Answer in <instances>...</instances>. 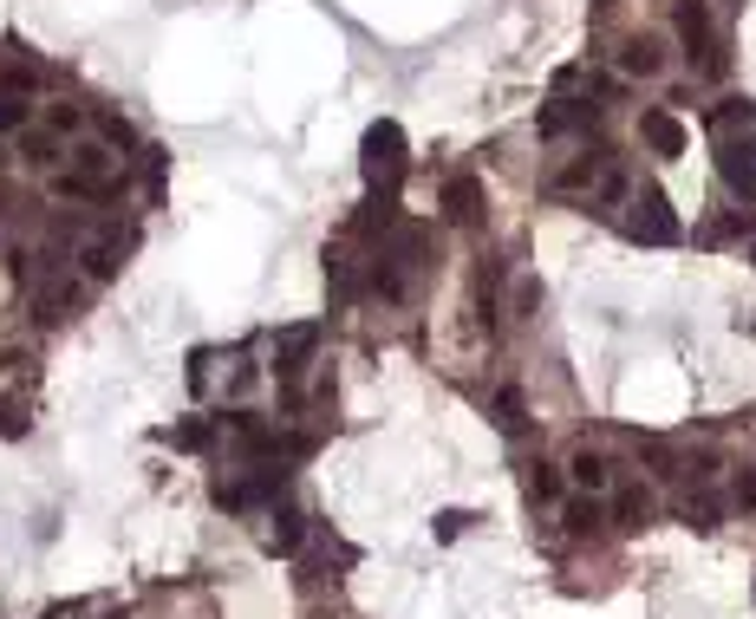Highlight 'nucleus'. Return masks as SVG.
Masks as SVG:
<instances>
[{
    "instance_id": "nucleus-1",
    "label": "nucleus",
    "mask_w": 756,
    "mask_h": 619,
    "mask_svg": "<svg viewBox=\"0 0 756 619\" xmlns=\"http://www.w3.org/2000/svg\"><path fill=\"white\" fill-rule=\"evenodd\" d=\"M359 170H365L372 189L398 196V183H405V170H411V150H405V131H398L392 117H379V124L365 131V144H359Z\"/></svg>"
},
{
    "instance_id": "nucleus-2",
    "label": "nucleus",
    "mask_w": 756,
    "mask_h": 619,
    "mask_svg": "<svg viewBox=\"0 0 756 619\" xmlns=\"http://www.w3.org/2000/svg\"><path fill=\"white\" fill-rule=\"evenodd\" d=\"M620 228H627L633 242H646V248H666V242H679V235H685L659 183H640V189H627V215H620Z\"/></svg>"
},
{
    "instance_id": "nucleus-3",
    "label": "nucleus",
    "mask_w": 756,
    "mask_h": 619,
    "mask_svg": "<svg viewBox=\"0 0 756 619\" xmlns=\"http://www.w3.org/2000/svg\"><path fill=\"white\" fill-rule=\"evenodd\" d=\"M679 39H685L692 65H698L705 78L724 72V46H718V26H711V7H705V0H679Z\"/></svg>"
},
{
    "instance_id": "nucleus-4",
    "label": "nucleus",
    "mask_w": 756,
    "mask_h": 619,
    "mask_svg": "<svg viewBox=\"0 0 756 619\" xmlns=\"http://www.w3.org/2000/svg\"><path fill=\"white\" fill-rule=\"evenodd\" d=\"M281 490H287V470H281V463H255V476L215 483V503H222V509H255V503H274Z\"/></svg>"
},
{
    "instance_id": "nucleus-5",
    "label": "nucleus",
    "mask_w": 756,
    "mask_h": 619,
    "mask_svg": "<svg viewBox=\"0 0 756 619\" xmlns=\"http://www.w3.org/2000/svg\"><path fill=\"white\" fill-rule=\"evenodd\" d=\"M718 176H724L744 202H756V131H744V137H718Z\"/></svg>"
},
{
    "instance_id": "nucleus-6",
    "label": "nucleus",
    "mask_w": 756,
    "mask_h": 619,
    "mask_svg": "<svg viewBox=\"0 0 756 619\" xmlns=\"http://www.w3.org/2000/svg\"><path fill=\"white\" fill-rule=\"evenodd\" d=\"M483 209H489V189H483V176H450V183H444V215H450V222L476 228V222H483Z\"/></svg>"
},
{
    "instance_id": "nucleus-7",
    "label": "nucleus",
    "mask_w": 756,
    "mask_h": 619,
    "mask_svg": "<svg viewBox=\"0 0 756 619\" xmlns=\"http://www.w3.org/2000/svg\"><path fill=\"white\" fill-rule=\"evenodd\" d=\"M535 124H542V137H568V131H594V124H600V104H587V98H555V104H548V111H542Z\"/></svg>"
},
{
    "instance_id": "nucleus-8",
    "label": "nucleus",
    "mask_w": 756,
    "mask_h": 619,
    "mask_svg": "<svg viewBox=\"0 0 756 619\" xmlns=\"http://www.w3.org/2000/svg\"><path fill=\"white\" fill-rule=\"evenodd\" d=\"M326 287H333V300H352L372 287V268H359L352 248H326Z\"/></svg>"
},
{
    "instance_id": "nucleus-9",
    "label": "nucleus",
    "mask_w": 756,
    "mask_h": 619,
    "mask_svg": "<svg viewBox=\"0 0 756 619\" xmlns=\"http://www.w3.org/2000/svg\"><path fill=\"white\" fill-rule=\"evenodd\" d=\"M313 346H320V326H287V333L274 339V372H281V379H294V372L313 359Z\"/></svg>"
},
{
    "instance_id": "nucleus-10",
    "label": "nucleus",
    "mask_w": 756,
    "mask_h": 619,
    "mask_svg": "<svg viewBox=\"0 0 756 619\" xmlns=\"http://www.w3.org/2000/svg\"><path fill=\"white\" fill-rule=\"evenodd\" d=\"M653 516H659V503H653V490H640V483H627V490L614 496V522H620L627 535H640V529H653Z\"/></svg>"
},
{
    "instance_id": "nucleus-11",
    "label": "nucleus",
    "mask_w": 756,
    "mask_h": 619,
    "mask_svg": "<svg viewBox=\"0 0 756 619\" xmlns=\"http://www.w3.org/2000/svg\"><path fill=\"white\" fill-rule=\"evenodd\" d=\"M640 137H646L659 157H679V150H685V124H679L672 111H646V117H640Z\"/></svg>"
},
{
    "instance_id": "nucleus-12",
    "label": "nucleus",
    "mask_w": 756,
    "mask_h": 619,
    "mask_svg": "<svg viewBox=\"0 0 756 619\" xmlns=\"http://www.w3.org/2000/svg\"><path fill=\"white\" fill-rule=\"evenodd\" d=\"M756 131V98H724L711 104V137H744Z\"/></svg>"
},
{
    "instance_id": "nucleus-13",
    "label": "nucleus",
    "mask_w": 756,
    "mask_h": 619,
    "mask_svg": "<svg viewBox=\"0 0 756 619\" xmlns=\"http://www.w3.org/2000/svg\"><path fill=\"white\" fill-rule=\"evenodd\" d=\"M489 418H496V431H503V437H522V431H529V405H522V392H516V385H503V392L489 398Z\"/></svg>"
},
{
    "instance_id": "nucleus-14",
    "label": "nucleus",
    "mask_w": 756,
    "mask_h": 619,
    "mask_svg": "<svg viewBox=\"0 0 756 619\" xmlns=\"http://www.w3.org/2000/svg\"><path fill=\"white\" fill-rule=\"evenodd\" d=\"M163 437H170V450H209V444L222 437V418H183V424H170Z\"/></svg>"
},
{
    "instance_id": "nucleus-15",
    "label": "nucleus",
    "mask_w": 756,
    "mask_h": 619,
    "mask_svg": "<svg viewBox=\"0 0 756 619\" xmlns=\"http://www.w3.org/2000/svg\"><path fill=\"white\" fill-rule=\"evenodd\" d=\"M117 268H124V242H117V235H98V242L85 248V274H91V281H111Z\"/></svg>"
},
{
    "instance_id": "nucleus-16",
    "label": "nucleus",
    "mask_w": 756,
    "mask_h": 619,
    "mask_svg": "<svg viewBox=\"0 0 756 619\" xmlns=\"http://www.w3.org/2000/svg\"><path fill=\"white\" fill-rule=\"evenodd\" d=\"M568 476H574V483H581V490H587V496H600V490H607V457H600V450H587V444H581V450H574V457H568Z\"/></svg>"
},
{
    "instance_id": "nucleus-17",
    "label": "nucleus",
    "mask_w": 756,
    "mask_h": 619,
    "mask_svg": "<svg viewBox=\"0 0 756 619\" xmlns=\"http://www.w3.org/2000/svg\"><path fill=\"white\" fill-rule=\"evenodd\" d=\"M522 496H529V503H555V496H561V470L542 463V457L522 463Z\"/></svg>"
},
{
    "instance_id": "nucleus-18",
    "label": "nucleus",
    "mask_w": 756,
    "mask_h": 619,
    "mask_svg": "<svg viewBox=\"0 0 756 619\" xmlns=\"http://www.w3.org/2000/svg\"><path fill=\"white\" fill-rule=\"evenodd\" d=\"M300 542H307V516H300V509H281L274 529H268V555H294Z\"/></svg>"
},
{
    "instance_id": "nucleus-19",
    "label": "nucleus",
    "mask_w": 756,
    "mask_h": 619,
    "mask_svg": "<svg viewBox=\"0 0 756 619\" xmlns=\"http://www.w3.org/2000/svg\"><path fill=\"white\" fill-rule=\"evenodd\" d=\"M600 176H607V150H594V157L568 163V170L555 176V189H600Z\"/></svg>"
},
{
    "instance_id": "nucleus-20",
    "label": "nucleus",
    "mask_w": 756,
    "mask_h": 619,
    "mask_svg": "<svg viewBox=\"0 0 756 619\" xmlns=\"http://www.w3.org/2000/svg\"><path fill=\"white\" fill-rule=\"evenodd\" d=\"M679 516H685V522H692V529H705V535H711V529H718V522H724V503H718V496H711V490H705V483H698V490H692V496H685V509H679Z\"/></svg>"
},
{
    "instance_id": "nucleus-21",
    "label": "nucleus",
    "mask_w": 756,
    "mask_h": 619,
    "mask_svg": "<svg viewBox=\"0 0 756 619\" xmlns=\"http://www.w3.org/2000/svg\"><path fill=\"white\" fill-rule=\"evenodd\" d=\"M620 72L653 78V72H659V39H627V46H620Z\"/></svg>"
},
{
    "instance_id": "nucleus-22",
    "label": "nucleus",
    "mask_w": 756,
    "mask_h": 619,
    "mask_svg": "<svg viewBox=\"0 0 756 619\" xmlns=\"http://www.w3.org/2000/svg\"><path fill=\"white\" fill-rule=\"evenodd\" d=\"M65 313H72V287H46V294L33 300V320H39V326H59Z\"/></svg>"
},
{
    "instance_id": "nucleus-23",
    "label": "nucleus",
    "mask_w": 756,
    "mask_h": 619,
    "mask_svg": "<svg viewBox=\"0 0 756 619\" xmlns=\"http://www.w3.org/2000/svg\"><path fill=\"white\" fill-rule=\"evenodd\" d=\"M600 522H607V509H600L594 496H574V503H568V529H574V535H594Z\"/></svg>"
},
{
    "instance_id": "nucleus-24",
    "label": "nucleus",
    "mask_w": 756,
    "mask_h": 619,
    "mask_svg": "<svg viewBox=\"0 0 756 619\" xmlns=\"http://www.w3.org/2000/svg\"><path fill=\"white\" fill-rule=\"evenodd\" d=\"M26 117H33V111H26V98H20V91H0V137H7V131H20Z\"/></svg>"
},
{
    "instance_id": "nucleus-25",
    "label": "nucleus",
    "mask_w": 756,
    "mask_h": 619,
    "mask_svg": "<svg viewBox=\"0 0 756 619\" xmlns=\"http://www.w3.org/2000/svg\"><path fill=\"white\" fill-rule=\"evenodd\" d=\"M731 503H738V509H756V463H738V476H731Z\"/></svg>"
},
{
    "instance_id": "nucleus-26",
    "label": "nucleus",
    "mask_w": 756,
    "mask_h": 619,
    "mask_svg": "<svg viewBox=\"0 0 756 619\" xmlns=\"http://www.w3.org/2000/svg\"><path fill=\"white\" fill-rule=\"evenodd\" d=\"M470 522H476V516H463V509H444V516H437V542H457Z\"/></svg>"
},
{
    "instance_id": "nucleus-27",
    "label": "nucleus",
    "mask_w": 756,
    "mask_h": 619,
    "mask_svg": "<svg viewBox=\"0 0 756 619\" xmlns=\"http://www.w3.org/2000/svg\"><path fill=\"white\" fill-rule=\"evenodd\" d=\"M98 131H104V144H131V124H124L117 111H104V117H98Z\"/></svg>"
},
{
    "instance_id": "nucleus-28",
    "label": "nucleus",
    "mask_w": 756,
    "mask_h": 619,
    "mask_svg": "<svg viewBox=\"0 0 756 619\" xmlns=\"http://www.w3.org/2000/svg\"><path fill=\"white\" fill-rule=\"evenodd\" d=\"M542 307V281H516V313H535Z\"/></svg>"
},
{
    "instance_id": "nucleus-29",
    "label": "nucleus",
    "mask_w": 756,
    "mask_h": 619,
    "mask_svg": "<svg viewBox=\"0 0 756 619\" xmlns=\"http://www.w3.org/2000/svg\"><path fill=\"white\" fill-rule=\"evenodd\" d=\"M20 431H26V418H20V411L0 398V437H20Z\"/></svg>"
},
{
    "instance_id": "nucleus-30",
    "label": "nucleus",
    "mask_w": 756,
    "mask_h": 619,
    "mask_svg": "<svg viewBox=\"0 0 756 619\" xmlns=\"http://www.w3.org/2000/svg\"><path fill=\"white\" fill-rule=\"evenodd\" d=\"M724 7H744V0H724Z\"/></svg>"
},
{
    "instance_id": "nucleus-31",
    "label": "nucleus",
    "mask_w": 756,
    "mask_h": 619,
    "mask_svg": "<svg viewBox=\"0 0 756 619\" xmlns=\"http://www.w3.org/2000/svg\"><path fill=\"white\" fill-rule=\"evenodd\" d=\"M751 261H756V248H751Z\"/></svg>"
}]
</instances>
